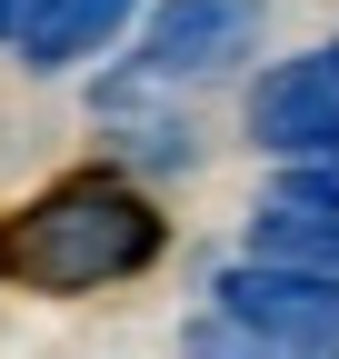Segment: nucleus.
Segmentation results:
<instances>
[{"label": "nucleus", "instance_id": "nucleus-1", "mask_svg": "<svg viewBox=\"0 0 339 359\" xmlns=\"http://www.w3.org/2000/svg\"><path fill=\"white\" fill-rule=\"evenodd\" d=\"M160 240H170V219L130 170H70L0 219V280H20L40 299H80L110 280H140Z\"/></svg>", "mask_w": 339, "mask_h": 359}, {"label": "nucleus", "instance_id": "nucleus-2", "mask_svg": "<svg viewBox=\"0 0 339 359\" xmlns=\"http://www.w3.org/2000/svg\"><path fill=\"white\" fill-rule=\"evenodd\" d=\"M249 140L270 160H289V170L339 160V40L300 50V60H270L249 80Z\"/></svg>", "mask_w": 339, "mask_h": 359}, {"label": "nucleus", "instance_id": "nucleus-3", "mask_svg": "<svg viewBox=\"0 0 339 359\" xmlns=\"http://www.w3.org/2000/svg\"><path fill=\"white\" fill-rule=\"evenodd\" d=\"M249 50H260V0H150L140 20V70H160L170 90L240 70Z\"/></svg>", "mask_w": 339, "mask_h": 359}, {"label": "nucleus", "instance_id": "nucleus-4", "mask_svg": "<svg viewBox=\"0 0 339 359\" xmlns=\"http://www.w3.org/2000/svg\"><path fill=\"white\" fill-rule=\"evenodd\" d=\"M209 309L270 330V339H310V349H339V280L319 269H279V259H230L209 280Z\"/></svg>", "mask_w": 339, "mask_h": 359}, {"label": "nucleus", "instance_id": "nucleus-5", "mask_svg": "<svg viewBox=\"0 0 339 359\" xmlns=\"http://www.w3.org/2000/svg\"><path fill=\"white\" fill-rule=\"evenodd\" d=\"M160 90H170V80L140 70V60H130V70H110V80L90 90V120L120 130V170H190V160H200V130L170 110Z\"/></svg>", "mask_w": 339, "mask_h": 359}, {"label": "nucleus", "instance_id": "nucleus-6", "mask_svg": "<svg viewBox=\"0 0 339 359\" xmlns=\"http://www.w3.org/2000/svg\"><path fill=\"white\" fill-rule=\"evenodd\" d=\"M249 259H279V269H319L339 280V200H310V190H270V210L249 219Z\"/></svg>", "mask_w": 339, "mask_h": 359}, {"label": "nucleus", "instance_id": "nucleus-7", "mask_svg": "<svg viewBox=\"0 0 339 359\" xmlns=\"http://www.w3.org/2000/svg\"><path fill=\"white\" fill-rule=\"evenodd\" d=\"M130 20H140V0H40V20L20 30V70H80Z\"/></svg>", "mask_w": 339, "mask_h": 359}, {"label": "nucleus", "instance_id": "nucleus-8", "mask_svg": "<svg viewBox=\"0 0 339 359\" xmlns=\"http://www.w3.org/2000/svg\"><path fill=\"white\" fill-rule=\"evenodd\" d=\"M190 359H339V349H310V339H270V330L230 320V309H200V320H190Z\"/></svg>", "mask_w": 339, "mask_h": 359}, {"label": "nucleus", "instance_id": "nucleus-9", "mask_svg": "<svg viewBox=\"0 0 339 359\" xmlns=\"http://www.w3.org/2000/svg\"><path fill=\"white\" fill-rule=\"evenodd\" d=\"M40 20V0H0V40H11V50H20V30Z\"/></svg>", "mask_w": 339, "mask_h": 359}]
</instances>
